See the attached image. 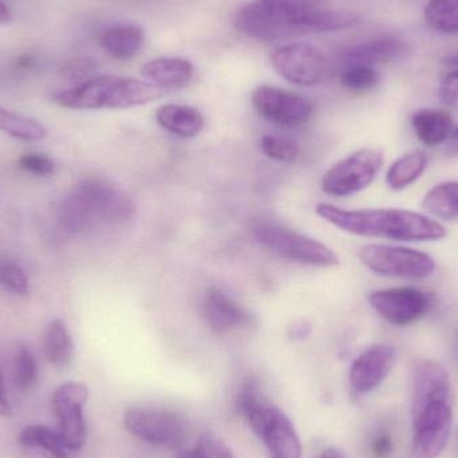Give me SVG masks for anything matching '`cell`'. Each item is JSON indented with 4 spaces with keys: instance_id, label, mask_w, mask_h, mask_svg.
<instances>
[{
    "instance_id": "4dcf8cb0",
    "label": "cell",
    "mask_w": 458,
    "mask_h": 458,
    "mask_svg": "<svg viewBox=\"0 0 458 458\" xmlns=\"http://www.w3.org/2000/svg\"><path fill=\"white\" fill-rule=\"evenodd\" d=\"M0 285L16 295H29L30 285L26 272L10 259H0Z\"/></svg>"
},
{
    "instance_id": "cb8c5ba5",
    "label": "cell",
    "mask_w": 458,
    "mask_h": 458,
    "mask_svg": "<svg viewBox=\"0 0 458 458\" xmlns=\"http://www.w3.org/2000/svg\"><path fill=\"white\" fill-rule=\"evenodd\" d=\"M19 444L26 448L42 449L54 458H70L72 452L67 449L61 433L43 425L27 427L19 435Z\"/></svg>"
},
{
    "instance_id": "6da1fadb",
    "label": "cell",
    "mask_w": 458,
    "mask_h": 458,
    "mask_svg": "<svg viewBox=\"0 0 458 458\" xmlns=\"http://www.w3.org/2000/svg\"><path fill=\"white\" fill-rule=\"evenodd\" d=\"M360 21V16L352 11L322 8L307 0H255L233 16L237 31L260 42L341 31Z\"/></svg>"
},
{
    "instance_id": "ac0fdd59",
    "label": "cell",
    "mask_w": 458,
    "mask_h": 458,
    "mask_svg": "<svg viewBox=\"0 0 458 458\" xmlns=\"http://www.w3.org/2000/svg\"><path fill=\"white\" fill-rule=\"evenodd\" d=\"M141 75L158 88H180L193 78V64L184 58H157L142 64Z\"/></svg>"
},
{
    "instance_id": "9a60e30c",
    "label": "cell",
    "mask_w": 458,
    "mask_h": 458,
    "mask_svg": "<svg viewBox=\"0 0 458 458\" xmlns=\"http://www.w3.org/2000/svg\"><path fill=\"white\" fill-rule=\"evenodd\" d=\"M394 347L374 344L352 362L350 369V386L357 394H368L379 386L389 376L395 363Z\"/></svg>"
},
{
    "instance_id": "8fae6325",
    "label": "cell",
    "mask_w": 458,
    "mask_h": 458,
    "mask_svg": "<svg viewBox=\"0 0 458 458\" xmlns=\"http://www.w3.org/2000/svg\"><path fill=\"white\" fill-rule=\"evenodd\" d=\"M89 395V387L82 382H66L54 392L53 411L58 420V432L70 452L81 451L88 438L83 409Z\"/></svg>"
},
{
    "instance_id": "4fadbf2b",
    "label": "cell",
    "mask_w": 458,
    "mask_h": 458,
    "mask_svg": "<svg viewBox=\"0 0 458 458\" xmlns=\"http://www.w3.org/2000/svg\"><path fill=\"white\" fill-rule=\"evenodd\" d=\"M250 101L259 114L283 126H298L307 123L314 110L309 99L274 86H259L252 91Z\"/></svg>"
},
{
    "instance_id": "e575fe53",
    "label": "cell",
    "mask_w": 458,
    "mask_h": 458,
    "mask_svg": "<svg viewBox=\"0 0 458 458\" xmlns=\"http://www.w3.org/2000/svg\"><path fill=\"white\" fill-rule=\"evenodd\" d=\"M440 97L446 106L458 109V69L446 75L441 83Z\"/></svg>"
},
{
    "instance_id": "8992f818",
    "label": "cell",
    "mask_w": 458,
    "mask_h": 458,
    "mask_svg": "<svg viewBox=\"0 0 458 458\" xmlns=\"http://www.w3.org/2000/svg\"><path fill=\"white\" fill-rule=\"evenodd\" d=\"M240 413L263 441L268 458H301V443L291 420L269 403L258 384L248 381L236 398Z\"/></svg>"
},
{
    "instance_id": "b9f144b4",
    "label": "cell",
    "mask_w": 458,
    "mask_h": 458,
    "mask_svg": "<svg viewBox=\"0 0 458 458\" xmlns=\"http://www.w3.org/2000/svg\"><path fill=\"white\" fill-rule=\"evenodd\" d=\"M445 64H449V66H454L458 69V53L454 54V55L448 56L445 59Z\"/></svg>"
},
{
    "instance_id": "2e32d148",
    "label": "cell",
    "mask_w": 458,
    "mask_h": 458,
    "mask_svg": "<svg viewBox=\"0 0 458 458\" xmlns=\"http://www.w3.org/2000/svg\"><path fill=\"white\" fill-rule=\"evenodd\" d=\"M203 315L207 325L219 335L239 333L252 325L250 312L217 288L207 291L203 301Z\"/></svg>"
},
{
    "instance_id": "f546056e",
    "label": "cell",
    "mask_w": 458,
    "mask_h": 458,
    "mask_svg": "<svg viewBox=\"0 0 458 458\" xmlns=\"http://www.w3.org/2000/svg\"><path fill=\"white\" fill-rule=\"evenodd\" d=\"M260 148L267 157L279 163H293L298 157V144L288 137L267 134L261 139Z\"/></svg>"
},
{
    "instance_id": "44dd1931",
    "label": "cell",
    "mask_w": 458,
    "mask_h": 458,
    "mask_svg": "<svg viewBox=\"0 0 458 458\" xmlns=\"http://www.w3.org/2000/svg\"><path fill=\"white\" fill-rule=\"evenodd\" d=\"M145 35L133 24L113 26L101 35V46L114 58L128 61L134 58L144 46Z\"/></svg>"
},
{
    "instance_id": "52a82bcc",
    "label": "cell",
    "mask_w": 458,
    "mask_h": 458,
    "mask_svg": "<svg viewBox=\"0 0 458 458\" xmlns=\"http://www.w3.org/2000/svg\"><path fill=\"white\" fill-rule=\"evenodd\" d=\"M252 233L263 247L287 260L323 268L339 263L338 255L327 245L277 223H255Z\"/></svg>"
},
{
    "instance_id": "e0dca14e",
    "label": "cell",
    "mask_w": 458,
    "mask_h": 458,
    "mask_svg": "<svg viewBox=\"0 0 458 458\" xmlns=\"http://www.w3.org/2000/svg\"><path fill=\"white\" fill-rule=\"evenodd\" d=\"M408 53L409 46L403 39L386 35L352 46L342 53L341 58L344 66L363 64L373 67L374 64L397 61Z\"/></svg>"
},
{
    "instance_id": "d6a6232c",
    "label": "cell",
    "mask_w": 458,
    "mask_h": 458,
    "mask_svg": "<svg viewBox=\"0 0 458 458\" xmlns=\"http://www.w3.org/2000/svg\"><path fill=\"white\" fill-rule=\"evenodd\" d=\"M195 452L198 458H234L228 444L214 433L201 436Z\"/></svg>"
},
{
    "instance_id": "74e56055",
    "label": "cell",
    "mask_w": 458,
    "mask_h": 458,
    "mask_svg": "<svg viewBox=\"0 0 458 458\" xmlns=\"http://www.w3.org/2000/svg\"><path fill=\"white\" fill-rule=\"evenodd\" d=\"M11 416V406L5 394L4 378H3L2 369H0V417Z\"/></svg>"
},
{
    "instance_id": "8d00e7d4",
    "label": "cell",
    "mask_w": 458,
    "mask_h": 458,
    "mask_svg": "<svg viewBox=\"0 0 458 458\" xmlns=\"http://www.w3.org/2000/svg\"><path fill=\"white\" fill-rule=\"evenodd\" d=\"M392 451V438L389 436L382 435L374 441L373 452L377 457H386Z\"/></svg>"
},
{
    "instance_id": "5bb4252c",
    "label": "cell",
    "mask_w": 458,
    "mask_h": 458,
    "mask_svg": "<svg viewBox=\"0 0 458 458\" xmlns=\"http://www.w3.org/2000/svg\"><path fill=\"white\" fill-rule=\"evenodd\" d=\"M374 311L394 326H408L424 317L432 299L419 288L400 287L374 291L369 295Z\"/></svg>"
},
{
    "instance_id": "4316f807",
    "label": "cell",
    "mask_w": 458,
    "mask_h": 458,
    "mask_svg": "<svg viewBox=\"0 0 458 458\" xmlns=\"http://www.w3.org/2000/svg\"><path fill=\"white\" fill-rule=\"evenodd\" d=\"M425 21L435 31L458 34V0H430L425 7Z\"/></svg>"
},
{
    "instance_id": "ab89813d",
    "label": "cell",
    "mask_w": 458,
    "mask_h": 458,
    "mask_svg": "<svg viewBox=\"0 0 458 458\" xmlns=\"http://www.w3.org/2000/svg\"><path fill=\"white\" fill-rule=\"evenodd\" d=\"M319 458H347L346 454L338 448H328L320 454Z\"/></svg>"
},
{
    "instance_id": "ffe728a7",
    "label": "cell",
    "mask_w": 458,
    "mask_h": 458,
    "mask_svg": "<svg viewBox=\"0 0 458 458\" xmlns=\"http://www.w3.org/2000/svg\"><path fill=\"white\" fill-rule=\"evenodd\" d=\"M411 125H413L417 139L422 144L427 147H436V145L443 144L451 136L452 129H454V118L446 110H419L411 117Z\"/></svg>"
},
{
    "instance_id": "60d3db41",
    "label": "cell",
    "mask_w": 458,
    "mask_h": 458,
    "mask_svg": "<svg viewBox=\"0 0 458 458\" xmlns=\"http://www.w3.org/2000/svg\"><path fill=\"white\" fill-rule=\"evenodd\" d=\"M448 150L454 153V155H458V128L452 131L451 136H449Z\"/></svg>"
},
{
    "instance_id": "f35d334b",
    "label": "cell",
    "mask_w": 458,
    "mask_h": 458,
    "mask_svg": "<svg viewBox=\"0 0 458 458\" xmlns=\"http://www.w3.org/2000/svg\"><path fill=\"white\" fill-rule=\"evenodd\" d=\"M11 18V10L4 4V3L0 2V24H7L10 23Z\"/></svg>"
},
{
    "instance_id": "30bf717a",
    "label": "cell",
    "mask_w": 458,
    "mask_h": 458,
    "mask_svg": "<svg viewBox=\"0 0 458 458\" xmlns=\"http://www.w3.org/2000/svg\"><path fill=\"white\" fill-rule=\"evenodd\" d=\"M384 165V156L374 149H360L334 164L322 180L323 192L344 198L368 188Z\"/></svg>"
},
{
    "instance_id": "1f68e13d",
    "label": "cell",
    "mask_w": 458,
    "mask_h": 458,
    "mask_svg": "<svg viewBox=\"0 0 458 458\" xmlns=\"http://www.w3.org/2000/svg\"><path fill=\"white\" fill-rule=\"evenodd\" d=\"M97 69V62L89 56L67 59L58 69V74L69 81H86Z\"/></svg>"
},
{
    "instance_id": "ba28073f",
    "label": "cell",
    "mask_w": 458,
    "mask_h": 458,
    "mask_svg": "<svg viewBox=\"0 0 458 458\" xmlns=\"http://www.w3.org/2000/svg\"><path fill=\"white\" fill-rule=\"evenodd\" d=\"M360 259L374 274L400 279H427L436 269L432 256L413 248L369 244L360 250Z\"/></svg>"
},
{
    "instance_id": "d590c367",
    "label": "cell",
    "mask_w": 458,
    "mask_h": 458,
    "mask_svg": "<svg viewBox=\"0 0 458 458\" xmlns=\"http://www.w3.org/2000/svg\"><path fill=\"white\" fill-rule=\"evenodd\" d=\"M310 333H311V326L304 322V320L293 323L290 327V331H288L291 338L295 339V341H303V339L310 335Z\"/></svg>"
},
{
    "instance_id": "f1b7e54d",
    "label": "cell",
    "mask_w": 458,
    "mask_h": 458,
    "mask_svg": "<svg viewBox=\"0 0 458 458\" xmlns=\"http://www.w3.org/2000/svg\"><path fill=\"white\" fill-rule=\"evenodd\" d=\"M378 80V74L374 67L350 64V66H344V70H342V85L349 90L358 91V93L376 88Z\"/></svg>"
},
{
    "instance_id": "d6986e66",
    "label": "cell",
    "mask_w": 458,
    "mask_h": 458,
    "mask_svg": "<svg viewBox=\"0 0 458 458\" xmlns=\"http://www.w3.org/2000/svg\"><path fill=\"white\" fill-rule=\"evenodd\" d=\"M156 121L161 128L182 139H193L206 125L203 114L187 105H163L156 112Z\"/></svg>"
},
{
    "instance_id": "7402d4cb",
    "label": "cell",
    "mask_w": 458,
    "mask_h": 458,
    "mask_svg": "<svg viewBox=\"0 0 458 458\" xmlns=\"http://www.w3.org/2000/svg\"><path fill=\"white\" fill-rule=\"evenodd\" d=\"M46 360L56 368L69 365L74 357V342L64 320L55 319L48 325L43 339Z\"/></svg>"
},
{
    "instance_id": "603a6c76",
    "label": "cell",
    "mask_w": 458,
    "mask_h": 458,
    "mask_svg": "<svg viewBox=\"0 0 458 458\" xmlns=\"http://www.w3.org/2000/svg\"><path fill=\"white\" fill-rule=\"evenodd\" d=\"M428 166L424 152H411L398 158L386 174V182L392 190L401 191L416 182Z\"/></svg>"
},
{
    "instance_id": "7c38bea8",
    "label": "cell",
    "mask_w": 458,
    "mask_h": 458,
    "mask_svg": "<svg viewBox=\"0 0 458 458\" xmlns=\"http://www.w3.org/2000/svg\"><path fill=\"white\" fill-rule=\"evenodd\" d=\"M126 429L157 446H177L184 441L185 424L177 414L164 409L131 408L123 417Z\"/></svg>"
},
{
    "instance_id": "5b68a950",
    "label": "cell",
    "mask_w": 458,
    "mask_h": 458,
    "mask_svg": "<svg viewBox=\"0 0 458 458\" xmlns=\"http://www.w3.org/2000/svg\"><path fill=\"white\" fill-rule=\"evenodd\" d=\"M164 91L137 78L101 75L56 91L53 101L59 106L74 110L129 109L161 98Z\"/></svg>"
},
{
    "instance_id": "9c48e42d",
    "label": "cell",
    "mask_w": 458,
    "mask_h": 458,
    "mask_svg": "<svg viewBox=\"0 0 458 458\" xmlns=\"http://www.w3.org/2000/svg\"><path fill=\"white\" fill-rule=\"evenodd\" d=\"M275 72L293 85H319L331 74V64L320 48L310 43H290L272 53Z\"/></svg>"
},
{
    "instance_id": "d4e9b609",
    "label": "cell",
    "mask_w": 458,
    "mask_h": 458,
    "mask_svg": "<svg viewBox=\"0 0 458 458\" xmlns=\"http://www.w3.org/2000/svg\"><path fill=\"white\" fill-rule=\"evenodd\" d=\"M0 131L21 141H40L47 136V129L39 121L0 106Z\"/></svg>"
},
{
    "instance_id": "484cf974",
    "label": "cell",
    "mask_w": 458,
    "mask_h": 458,
    "mask_svg": "<svg viewBox=\"0 0 458 458\" xmlns=\"http://www.w3.org/2000/svg\"><path fill=\"white\" fill-rule=\"evenodd\" d=\"M422 206L437 219H458V182L436 185L425 196Z\"/></svg>"
},
{
    "instance_id": "277c9868",
    "label": "cell",
    "mask_w": 458,
    "mask_h": 458,
    "mask_svg": "<svg viewBox=\"0 0 458 458\" xmlns=\"http://www.w3.org/2000/svg\"><path fill=\"white\" fill-rule=\"evenodd\" d=\"M136 215L133 200L112 182L85 179L72 187L58 211L59 227L69 234H82L98 225H121Z\"/></svg>"
},
{
    "instance_id": "7a4b0ae2",
    "label": "cell",
    "mask_w": 458,
    "mask_h": 458,
    "mask_svg": "<svg viewBox=\"0 0 458 458\" xmlns=\"http://www.w3.org/2000/svg\"><path fill=\"white\" fill-rule=\"evenodd\" d=\"M454 389L441 363L425 360L411 373V458H437L454 427Z\"/></svg>"
},
{
    "instance_id": "3957f363",
    "label": "cell",
    "mask_w": 458,
    "mask_h": 458,
    "mask_svg": "<svg viewBox=\"0 0 458 458\" xmlns=\"http://www.w3.org/2000/svg\"><path fill=\"white\" fill-rule=\"evenodd\" d=\"M318 216L334 227L365 237L397 240V242H436L446 236V229L436 220L405 209L338 208L319 203L315 207Z\"/></svg>"
},
{
    "instance_id": "836d02e7",
    "label": "cell",
    "mask_w": 458,
    "mask_h": 458,
    "mask_svg": "<svg viewBox=\"0 0 458 458\" xmlns=\"http://www.w3.org/2000/svg\"><path fill=\"white\" fill-rule=\"evenodd\" d=\"M19 166L37 177H48L55 174V164L42 153H26L19 158Z\"/></svg>"
},
{
    "instance_id": "83f0119b",
    "label": "cell",
    "mask_w": 458,
    "mask_h": 458,
    "mask_svg": "<svg viewBox=\"0 0 458 458\" xmlns=\"http://www.w3.org/2000/svg\"><path fill=\"white\" fill-rule=\"evenodd\" d=\"M13 379L21 390H31L38 382V365L29 347L19 346L13 355Z\"/></svg>"
}]
</instances>
